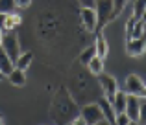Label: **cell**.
Segmentation results:
<instances>
[{
    "label": "cell",
    "instance_id": "cell-1",
    "mask_svg": "<svg viewBox=\"0 0 146 125\" xmlns=\"http://www.w3.org/2000/svg\"><path fill=\"white\" fill-rule=\"evenodd\" d=\"M94 11L98 17V29L113 20V0H94Z\"/></svg>",
    "mask_w": 146,
    "mask_h": 125
},
{
    "label": "cell",
    "instance_id": "cell-2",
    "mask_svg": "<svg viewBox=\"0 0 146 125\" xmlns=\"http://www.w3.org/2000/svg\"><path fill=\"white\" fill-rule=\"evenodd\" d=\"M82 118L85 120L87 125H98V123H107L106 116H104L102 109H100L98 103H91V105H85L82 109Z\"/></svg>",
    "mask_w": 146,
    "mask_h": 125
},
{
    "label": "cell",
    "instance_id": "cell-3",
    "mask_svg": "<svg viewBox=\"0 0 146 125\" xmlns=\"http://www.w3.org/2000/svg\"><path fill=\"white\" fill-rule=\"evenodd\" d=\"M2 50L11 57V61H17V57L21 55V46H19L17 35L13 31H4L2 35Z\"/></svg>",
    "mask_w": 146,
    "mask_h": 125
},
{
    "label": "cell",
    "instance_id": "cell-4",
    "mask_svg": "<svg viewBox=\"0 0 146 125\" xmlns=\"http://www.w3.org/2000/svg\"><path fill=\"white\" fill-rule=\"evenodd\" d=\"M144 50H146V33L137 37H129L128 43H126V52L131 57H141L144 54Z\"/></svg>",
    "mask_w": 146,
    "mask_h": 125
},
{
    "label": "cell",
    "instance_id": "cell-5",
    "mask_svg": "<svg viewBox=\"0 0 146 125\" xmlns=\"http://www.w3.org/2000/svg\"><path fill=\"white\" fill-rule=\"evenodd\" d=\"M80 17H82V24L83 28L87 29V31H98V17H96V11H94V7H83L82 13H80Z\"/></svg>",
    "mask_w": 146,
    "mask_h": 125
},
{
    "label": "cell",
    "instance_id": "cell-6",
    "mask_svg": "<svg viewBox=\"0 0 146 125\" xmlns=\"http://www.w3.org/2000/svg\"><path fill=\"white\" fill-rule=\"evenodd\" d=\"M139 107H141V96H135V94H128V99H126V109H124V112L129 116L131 123H137V120H139Z\"/></svg>",
    "mask_w": 146,
    "mask_h": 125
},
{
    "label": "cell",
    "instance_id": "cell-7",
    "mask_svg": "<svg viewBox=\"0 0 146 125\" xmlns=\"http://www.w3.org/2000/svg\"><path fill=\"white\" fill-rule=\"evenodd\" d=\"M21 24V17L17 13H0V29L2 31H13Z\"/></svg>",
    "mask_w": 146,
    "mask_h": 125
},
{
    "label": "cell",
    "instance_id": "cell-8",
    "mask_svg": "<svg viewBox=\"0 0 146 125\" xmlns=\"http://www.w3.org/2000/svg\"><path fill=\"white\" fill-rule=\"evenodd\" d=\"M144 83L143 79L139 77V75L135 74H129L128 77H126V90H128V94H135V96H141L144 90Z\"/></svg>",
    "mask_w": 146,
    "mask_h": 125
},
{
    "label": "cell",
    "instance_id": "cell-9",
    "mask_svg": "<svg viewBox=\"0 0 146 125\" xmlns=\"http://www.w3.org/2000/svg\"><path fill=\"white\" fill-rule=\"evenodd\" d=\"M100 86H102L104 94H106V98L109 101H111V98L115 96V92L118 90L117 79H115L113 75H102V77H100Z\"/></svg>",
    "mask_w": 146,
    "mask_h": 125
},
{
    "label": "cell",
    "instance_id": "cell-10",
    "mask_svg": "<svg viewBox=\"0 0 146 125\" xmlns=\"http://www.w3.org/2000/svg\"><path fill=\"white\" fill-rule=\"evenodd\" d=\"M7 79H9V83L13 86H24V83H26V74H24V70H21V68H17L15 66L13 70L9 72V74L6 75Z\"/></svg>",
    "mask_w": 146,
    "mask_h": 125
},
{
    "label": "cell",
    "instance_id": "cell-11",
    "mask_svg": "<svg viewBox=\"0 0 146 125\" xmlns=\"http://www.w3.org/2000/svg\"><path fill=\"white\" fill-rule=\"evenodd\" d=\"M126 99H128V94L126 92H122V90H117V92H115V96L111 98V105H113L115 112H124Z\"/></svg>",
    "mask_w": 146,
    "mask_h": 125
},
{
    "label": "cell",
    "instance_id": "cell-12",
    "mask_svg": "<svg viewBox=\"0 0 146 125\" xmlns=\"http://www.w3.org/2000/svg\"><path fill=\"white\" fill-rule=\"evenodd\" d=\"M100 109H102V112H104V116H106V120H107V123H115V109H113V105H111V101L107 99V98H102L100 99Z\"/></svg>",
    "mask_w": 146,
    "mask_h": 125
},
{
    "label": "cell",
    "instance_id": "cell-13",
    "mask_svg": "<svg viewBox=\"0 0 146 125\" xmlns=\"http://www.w3.org/2000/svg\"><path fill=\"white\" fill-rule=\"evenodd\" d=\"M94 52H96V55H98V57H102V59H106L107 54H109V44H107L106 37H104L102 33H98V37H96V43H94Z\"/></svg>",
    "mask_w": 146,
    "mask_h": 125
},
{
    "label": "cell",
    "instance_id": "cell-14",
    "mask_svg": "<svg viewBox=\"0 0 146 125\" xmlns=\"http://www.w3.org/2000/svg\"><path fill=\"white\" fill-rule=\"evenodd\" d=\"M13 68H15V63L11 61V57L2 50V46H0V70H2V74L7 75Z\"/></svg>",
    "mask_w": 146,
    "mask_h": 125
},
{
    "label": "cell",
    "instance_id": "cell-15",
    "mask_svg": "<svg viewBox=\"0 0 146 125\" xmlns=\"http://www.w3.org/2000/svg\"><path fill=\"white\" fill-rule=\"evenodd\" d=\"M87 68H89L91 74H94V75H102V72H104V59H102V57H98V55H94V57L91 59L89 63H87Z\"/></svg>",
    "mask_w": 146,
    "mask_h": 125
},
{
    "label": "cell",
    "instance_id": "cell-16",
    "mask_svg": "<svg viewBox=\"0 0 146 125\" xmlns=\"http://www.w3.org/2000/svg\"><path fill=\"white\" fill-rule=\"evenodd\" d=\"M32 61H33V55H32V52H24V54H21V55L17 57V61H15V66L26 72V68H30V64H32Z\"/></svg>",
    "mask_w": 146,
    "mask_h": 125
},
{
    "label": "cell",
    "instance_id": "cell-17",
    "mask_svg": "<svg viewBox=\"0 0 146 125\" xmlns=\"http://www.w3.org/2000/svg\"><path fill=\"white\" fill-rule=\"evenodd\" d=\"M144 7H146V0H133V15L131 17L135 20H143Z\"/></svg>",
    "mask_w": 146,
    "mask_h": 125
},
{
    "label": "cell",
    "instance_id": "cell-18",
    "mask_svg": "<svg viewBox=\"0 0 146 125\" xmlns=\"http://www.w3.org/2000/svg\"><path fill=\"white\" fill-rule=\"evenodd\" d=\"M94 55H96V52H94V46H91V48H85V50H83V54L80 55V63H82V64H85V66H87V63H89L91 59L94 57Z\"/></svg>",
    "mask_w": 146,
    "mask_h": 125
},
{
    "label": "cell",
    "instance_id": "cell-19",
    "mask_svg": "<svg viewBox=\"0 0 146 125\" xmlns=\"http://www.w3.org/2000/svg\"><path fill=\"white\" fill-rule=\"evenodd\" d=\"M17 7L15 0H0V13H11Z\"/></svg>",
    "mask_w": 146,
    "mask_h": 125
},
{
    "label": "cell",
    "instance_id": "cell-20",
    "mask_svg": "<svg viewBox=\"0 0 146 125\" xmlns=\"http://www.w3.org/2000/svg\"><path fill=\"white\" fill-rule=\"evenodd\" d=\"M129 0H113V18L118 17V13H122V9L126 7Z\"/></svg>",
    "mask_w": 146,
    "mask_h": 125
},
{
    "label": "cell",
    "instance_id": "cell-21",
    "mask_svg": "<svg viewBox=\"0 0 146 125\" xmlns=\"http://www.w3.org/2000/svg\"><path fill=\"white\" fill-rule=\"evenodd\" d=\"M137 123H143V125H146V99H144V98H141V107H139V120H137Z\"/></svg>",
    "mask_w": 146,
    "mask_h": 125
},
{
    "label": "cell",
    "instance_id": "cell-22",
    "mask_svg": "<svg viewBox=\"0 0 146 125\" xmlns=\"http://www.w3.org/2000/svg\"><path fill=\"white\" fill-rule=\"evenodd\" d=\"M115 123L126 125V123H131V120H129V116L126 114V112H117V114H115Z\"/></svg>",
    "mask_w": 146,
    "mask_h": 125
},
{
    "label": "cell",
    "instance_id": "cell-23",
    "mask_svg": "<svg viewBox=\"0 0 146 125\" xmlns=\"http://www.w3.org/2000/svg\"><path fill=\"white\" fill-rule=\"evenodd\" d=\"M15 4H17V7H28L32 0H15Z\"/></svg>",
    "mask_w": 146,
    "mask_h": 125
},
{
    "label": "cell",
    "instance_id": "cell-24",
    "mask_svg": "<svg viewBox=\"0 0 146 125\" xmlns=\"http://www.w3.org/2000/svg\"><path fill=\"white\" fill-rule=\"evenodd\" d=\"M83 4V7H94V0H80Z\"/></svg>",
    "mask_w": 146,
    "mask_h": 125
},
{
    "label": "cell",
    "instance_id": "cell-25",
    "mask_svg": "<svg viewBox=\"0 0 146 125\" xmlns=\"http://www.w3.org/2000/svg\"><path fill=\"white\" fill-rule=\"evenodd\" d=\"M141 98H144V99H146V86H144V90H143V94H141Z\"/></svg>",
    "mask_w": 146,
    "mask_h": 125
},
{
    "label": "cell",
    "instance_id": "cell-26",
    "mask_svg": "<svg viewBox=\"0 0 146 125\" xmlns=\"http://www.w3.org/2000/svg\"><path fill=\"white\" fill-rule=\"evenodd\" d=\"M143 20L146 22V7H144V15H143Z\"/></svg>",
    "mask_w": 146,
    "mask_h": 125
},
{
    "label": "cell",
    "instance_id": "cell-27",
    "mask_svg": "<svg viewBox=\"0 0 146 125\" xmlns=\"http://www.w3.org/2000/svg\"><path fill=\"white\" fill-rule=\"evenodd\" d=\"M2 77H6V75H4V74H2V70H0V79H2Z\"/></svg>",
    "mask_w": 146,
    "mask_h": 125
},
{
    "label": "cell",
    "instance_id": "cell-28",
    "mask_svg": "<svg viewBox=\"0 0 146 125\" xmlns=\"http://www.w3.org/2000/svg\"><path fill=\"white\" fill-rule=\"evenodd\" d=\"M4 123V118H2V116H0V125H2Z\"/></svg>",
    "mask_w": 146,
    "mask_h": 125
}]
</instances>
